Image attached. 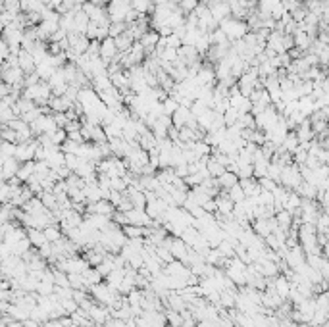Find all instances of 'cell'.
<instances>
[{"label": "cell", "mask_w": 329, "mask_h": 327, "mask_svg": "<svg viewBox=\"0 0 329 327\" xmlns=\"http://www.w3.org/2000/svg\"><path fill=\"white\" fill-rule=\"evenodd\" d=\"M160 104H162V114H164V116H171V114L177 110V106H179V104L175 102V98H171V96H168L166 100H162Z\"/></svg>", "instance_id": "35"}, {"label": "cell", "mask_w": 329, "mask_h": 327, "mask_svg": "<svg viewBox=\"0 0 329 327\" xmlns=\"http://www.w3.org/2000/svg\"><path fill=\"white\" fill-rule=\"evenodd\" d=\"M85 212L87 214H98V216H110L116 212V208L110 204L108 200H104V198H100L98 202H91V204H87L85 206Z\"/></svg>", "instance_id": "8"}, {"label": "cell", "mask_w": 329, "mask_h": 327, "mask_svg": "<svg viewBox=\"0 0 329 327\" xmlns=\"http://www.w3.org/2000/svg\"><path fill=\"white\" fill-rule=\"evenodd\" d=\"M47 106H49L50 110H52V114H66L68 110H72L73 102L68 100L64 94H62V96H54V94H52Z\"/></svg>", "instance_id": "10"}, {"label": "cell", "mask_w": 329, "mask_h": 327, "mask_svg": "<svg viewBox=\"0 0 329 327\" xmlns=\"http://www.w3.org/2000/svg\"><path fill=\"white\" fill-rule=\"evenodd\" d=\"M131 2V8H133L135 12H139V14H148V12H152V8H154V2L152 0H129Z\"/></svg>", "instance_id": "24"}, {"label": "cell", "mask_w": 329, "mask_h": 327, "mask_svg": "<svg viewBox=\"0 0 329 327\" xmlns=\"http://www.w3.org/2000/svg\"><path fill=\"white\" fill-rule=\"evenodd\" d=\"M216 183H218L219 190H227V189H231L233 185H237V183H239V177L225 170L221 176L216 177Z\"/></svg>", "instance_id": "15"}, {"label": "cell", "mask_w": 329, "mask_h": 327, "mask_svg": "<svg viewBox=\"0 0 329 327\" xmlns=\"http://www.w3.org/2000/svg\"><path fill=\"white\" fill-rule=\"evenodd\" d=\"M10 56V48H8V44L0 38V60H6Z\"/></svg>", "instance_id": "45"}, {"label": "cell", "mask_w": 329, "mask_h": 327, "mask_svg": "<svg viewBox=\"0 0 329 327\" xmlns=\"http://www.w3.org/2000/svg\"><path fill=\"white\" fill-rule=\"evenodd\" d=\"M173 174L179 177V179H185V177L189 176V164H179V166H175V168H173Z\"/></svg>", "instance_id": "42"}, {"label": "cell", "mask_w": 329, "mask_h": 327, "mask_svg": "<svg viewBox=\"0 0 329 327\" xmlns=\"http://www.w3.org/2000/svg\"><path fill=\"white\" fill-rule=\"evenodd\" d=\"M156 56H158L162 62L175 64L177 62V48H170V46H166V48H164V50H160Z\"/></svg>", "instance_id": "30"}, {"label": "cell", "mask_w": 329, "mask_h": 327, "mask_svg": "<svg viewBox=\"0 0 329 327\" xmlns=\"http://www.w3.org/2000/svg\"><path fill=\"white\" fill-rule=\"evenodd\" d=\"M302 183V177L298 172V166L289 164L285 168H281V177H279V185L285 187L287 190H296V187Z\"/></svg>", "instance_id": "3"}, {"label": "cell", "mask_w": 329, "mask_h": 327, "mask_svg": "<svg viewBox=\"0 0 329 327\" xmlns=\"http://www.w3.org/2000/svg\"><path fill=\"white\" fill-rule=\"evenodd\" d=\"M112 222H114L116 226H127V216H125V212L116 210V212L112 214Z\"/></svg>", "instance_id": "41"}, {"label": "cell", "mask_w": 329, "mask_h": 327, "mask_svg": "<svg viewBox=\"0 0 329 327\" xmlns=\"http://www.w3.org/2000/svg\"><path fill=\"white\" fill-rule=\"evenodd\" d=\"M269 283H271V287L273 290L279 294L283 300H287V296H289V290H291V283H289V279L285 276H275L273 279H269Z\"/></svg>", "instance_id": "11"}, {"label": "cell", "mask_w": 329, "mask_h": 327, "mask_svg": "<svg viewBox=\"0 0 329 327\" xmlns=\"http://www.w3.org/2000/svg\"><path fill=\"white\" fill-rule=\"evenodd\" d=\"M164 38H166V46H170V48H179V46H181V38L175 37L173 33L168 35V37H164Z\"/></svg>", "instance_id": "43"}, {"label": "cell", "mask_w": 329, "mask_h": 327, "mask_svg": "<svg viewBox=\"0 0 329 327\" xmlns=\"http://www.w3.org/2000/svg\"><path fill=\"white\" fill-rule=\"evenodd\" d=\"M127 216V226H139V227H150L152 226V220L148 218L145 210H139V208H131L125 212Z\"/></svg>", "instance_id": "6"}, {"label": "cell", "mask_w": 329, "mask_h": 327, "mask_svg": "<svg viewBox=\"0 0 329 327\" xmlns=\"http://www.w3.org/2000/svg\"><path fill=\"white\" fill-rule=\"evenodd\" d=\"M18 116H16V112H14L12 106H8V104H2L0 102V124L2 126H8L10 122H14Z\"/></svg>", "instance_id": "23"}, {"label": "cell", "mask_w": 329, "mask_h": 327, "mask_svg": "<svg viewBox=\"0 0 329 327\" xmlns=\"http://www.w3.org/2000/svg\"><path fill=\"white\" fill-rule=\"evenodd\" d=\"M275 227H277V224H275V220H273V216H271V218H264V220H254L250 229L254 231L258 237L264 239V237H268L269 233H273Z\"/></svg>", "instance_id": "7"}, {"label": "cell", "mask_w": 329, "mask_h": 327, "mask_svg": "<svg viewBox=\"0 0 329 327\" xmlns=\"http://www.w3.org/2000/svg\"><path fill=\"white\" fill-rule=\"evenodd\" d=\"M218 27L225 33V35H227L229 42H231V40H239V38H243L244 35L248 33L246 24L241 22V20H233L231 16L225 18V20H221V22L218 24Z\"/></svg>", "instance_id": "1"}, {"label": "cell", "mask_w": 329, "mask_h": 327, "mask_svg": "<svg viewBox=\"0 0 329 327\" xmlns=\"http://www.w3.org/2000/svg\"><path fill=\"white\" fill-rule=\"evenodd\" d=\"M273 220H275L277 227L283 229V231H289V227L292 226V216H291V212H287V210L275 212V214H273Z\"/></svg>", "instance_id": "18"}, {"label": "cell", "mask_w": 329, "mask_h": 327, "mask_svg": "<svg viewBox=\"0 0 329 327\" xmlns=\"http://www.w3.org/2000/svg\"><path fill=\"white\" fill-rule=\"evenodd\" d=\"M154 254L158 256L160 262H164V264H168V262H171V260H175L173 256H171V252L164 246V244H160V246H156V250H154Z\"/></svg>", "instance_id": "37"}, {"label": "cell", "mask_w": 329, "mask_h": 327, "mask_svg": "<svg viewBox=\"0 0 329 327\" xmlns=\"http://www.w3.org/2000/svg\"><path fill=\"white\" fill-rule=\"evenodd\" d=\"M35 174V162L31 160V162H24L20 164V170H18V174H16V177L22 181V183H27L29 181V177Z\"/></svg>", "instance_id": "19"}, {"label": "cell", "mask_w": 329, "mask_h": 327, "mask_svg": "<svg viewBox=\"0 0 329 327\" xmlns=\"http://www.w3.org/2000/svg\"><path fill=\"white\" fill-rule=\"evenodd\" d=\"M237 124L241 126V129H256L254 116L252 114H241L239 120H237Z\"/></svg>", "instance_id": "33"}, {"label": "cell", "mask_w": 329, "mask_h": 327, "mask_svg": "<svg viewBox=\"0 0 329 327\" xmlns=\"http://www.w3.org/2000/svg\"><path fill=\"white\" fill-rule=\"evenodd\" d=\"M127 31V24L125 22H112L108 26V37H118V35H122Z\"/></svg>", "instance_id": "31"}, {"label": "cell", "mask_w": 329, "mask_h": 327, "mask_svg": "<svg viewBox=\"0 0 329 327\" xmlns=\"http://www.w3.org/2000/svg\"><path fill=\"white\" fill-rule=\"evenodd\" d=\"M298 208H300V196H298L294 190H289L283 210H287V212H291L292 214V212H294V210H298Z\"/></svg>", "instance_id": "27"}, {"label": "cell", "mask_w": 329, "mask_h": 327, "mask_svg": "<svg viewBox=\"0 0 329 327\" xmlns=\"http://www.w3.org/2000/svg\"><path fill=\"white\" fill-rule=\"evenodd\" d=\"M300 198H306V200H316V194L317 190L314 185H310V183H306V181H302L298 187H296V190H294Z\"/></svg>", "instance_id": "17"}, {"label": "cell", "mask_w": 329, "mask_h": 327, "mask_svg": "<svg viewBox=\"0 0 329 327\" xmlns=\"http://www.w3.org/2000/svg\"><path fill=\"white\" fill-rule=\"evenodd\" d=\"M79 129H81V122H79V120H68V124L64 126V131H66V133L79 131Z\"/></svg>", "instance_id": "44"}, {"label": "cell", "mask_w": 329, "mask_h": 327, "mask_svg": "<svg viewBox=\"0 0 329 327\" xmlns=\"http://www.w3.org/2000/svg\"><path fill=\"white\" fill-rule=\"evenodd\" d=\"M137 144H139V148H143V150L154 148V146H156V137H154V133H152L150 129H146L145 133L137 135Z\"/></svg>", "instance_id": "16"}, {"label": "cell", "mask_w": 329, "mask_h": 327, "mask_svg": "<svg viewBox=\"0 0 329 327\" xmlns=\"http://www.w3.org/2000/svg\"><path fill=\"white\" fill-rule=\"evenodd\" d=\"M43 233H45V237H47L49 242H56V240H60L62 237H64L60 226H56V224H50L49 227H45Z\"/></svg>", "instance_id": "22"}, {"label": "cell", "mask_w": 329, "mask_h": 327, "mask_svg": "<svg viewBox=\"0 0 329 327\" xmlns=\"http://www.w3.org/2000/svg\"><path fill=\"white\" fill-rule=\"evenodd\" d=\"M25 237L31 242L33 248H41L43 244L49 242L47 237H45V233H43V229H27V231H25Z\"/></svg>", "instance_id": "14"}, {"label": "cell", "mask_w": 329, "mask_h": 327, "mask_svg": "<svg viewBox=\"0 0 329 327\" xmlns=\"http://www.w3.org/2000/svg\"><path fill=\"white\" fill-rule=\"evenodd\" d=\"M206 170H208V176L210 177H219L223 172H225V168H223V166H221L216 158H212V156H208Z\"/></svg>", "instance_id": "25"}, {"label": "cell", "mask_w": 329, "mask_h": 327, "mask_svg": "<svg viewBox=\"0 0 329 327\" xmlns=\"http://www.w3.org/2000/svg\"><path fill=\"white\" fill-rule=\"evenodd\" d=\"M239 110H235V108H227L225 112H223V122H225V127H231V126H235L237 124V120H239Z\"/></svg>", "instance_id": "32"}, {"label": "cell", "mask_w": 329, "mask_h": 327, "mask_svg": "<svg viewBox=\"0 0 329 327\" xmlns=\"http://www.w3.org/2000/svg\"><path fill=\"white\" fill-rule=\"evenodd\" d=\"M198 4H200L198 0H179V2H177V8L187 16V14L195 12V8L198 6Z\"/></svg>", "instance_id": "34"}, {"label": "cell", "mask_w": 329, "mask_h": 327, "mask_svg": "<svg viewBox=\"0 0 329 327\" xmlns=\"http://www.w3.org/2000/svg\"><path fill=\"white\" fill-rule=\"evenodd\" d=\"M87 314H89V320H91L97 327H102L104 324H106V320L110 318L108 308H106L104 304H98V302H95V304L89 308Z\"/></svg>", "instance_id": "5"}, {"label": "cell", "mask_w": 329, "mask_h": 327, "mask_svg": "<svg viewBox=\"0 0 329 327\" xmlns=\"http://www.w3.org/2000/svg\"><path fill=\"white\" fill-rule=\"evenodd\" d=\"M310 42H312V38L306 35L302 29H296L294 33H292V44H294V48L298 52H306L308 50V46H310Z\"/></svg>", "instance_id": "13"}, {"label": "cell", "mask_w": 329, "mask_h": 327, "mask_svg": "<svg viewBox=\"0 0 329 327\" xmlns=\"http://www.w3.org/2000/svg\"><path fill=\"white\" fill-rule=\"evenodd\" d=\"M256 181H258V185H260V189L262 190H269V192H271V190L277 187V183H275L273 179H269L268 176L260 177V179H256Z\"/></svg>", "instance_id": "38"}, {"label": "cell", "mask_w": 329, "mask_h": 327, "mask_svg": "<svg viewBox=\"0 0 329 327\" xmlns=\"http://www.w3.org/2000/svg\"><path fill=\"white\" fill-rule=\"evenodd\" d=\"M135 40L131 38V35L125 31V33H122V35H118V37H114V44H116V48H118V52H127L129 48H131V44H133Z\"/></svg>", "instance_id": "20"}, {"label": "cell", "mask_w": 329, "mask_h": 327, "mask_svg": "<svg viewBox=\"0 0 329 327\" xmlns=\"http://www.w3.org/2000/svg\"><path fill=\"white\" fill-rule=\"evenodd\" d=\"M110 189L123 192V190L127 189V185H125V181H123L122 177H114V179H110Z\"/></svg>", "instance_id": "40"}, {"label": "cell", "mask_w": 329, "mask_h": 327, "mask_svg": "<svg viewBox=\"0 0 329 327\" xmlns=\"http://www.w3.org/2000/svg\"><path fill=\"white\" fill-rule=\"evenodd\" d=\"M225 194H227V198L233 202V204H239V202H243L246 196H244V190L241 189V185L237 183V185H233L231 189L225 190Z\"/></svg>", "instance_id": "28"}, {"label": "cell", "mask_w": 329, "mask_h": 327, "mask_svg": "<svg viewBox=\"0 0 329 327\" xmlns=\"http://www.w3.org/2000/svg\"><path fill=\"white\" fill-rule=\"evenodd\" d=\"M16 56H18V66H20V70L24 72L25 76H27V74H33V72H35L37 64H35V60H33V56H31L29 52L24 50V48H22V50L18 52Z\"/></svg>", "instance_id": "12"}, {"label": "cell", "mask_w": 329, "mask_h": 327, "mask_svg": "<svg viewBox=\"0 0 329 327\" xmlns=\"http://www.w3.org/2000/svg\"><path fill=\"white\" fill-rule=\"evenodd\" d=\"M162 244L171 252V256H173L175 260H183V258L187 256V250H189V246H187L179 237H171V235H168Z\"/></svg>", "instance_id": "4"}, {"label": "cell", "mask_w": 329, "mask_h": 327, "mask_svg": "<svg viewBox=\"0 0 329 327\" xmlns=\"http://www.w3.org/2000/svg\"><path fill=\"white\" fill-rule=\"evenodd\" d=\"M68 281H70V287L73 290H79V289L87 290V283L81 274H68Z\"/></svg>", "instance_id": "29"}, {"label": "cell", "mask_w": 329, "mask_h": 327, "mask_svg": "<svg viewBox=\"0 0 329 327\" xmlns=\"http://www.w3.org/2000/svg\"><path fill=\"white\" fill-rule=\"evenodd\" d=\"M162 272L170 277H187L189 274H191V270L183 264L181 260H171V262H168V264H164Z\"/></svg>", "instance_id": "9"}, {"label": "cell", "mask_w": 329, "mask_h": 327, "mask_svg": "<svg viewBox=\"0 0 329 327\" xmlns=\"http://www.w3.org/2000/svg\"><path fill=\"white\" fill-rule=\"evenodd\" d=\"M122 231L127 239H143L146 235V227H139V226H123Z\"/></svg>", "instance_id": "21"}, {"label": "cell", "mask_w": 329, "mask_h": 327, "mask_svg": "<svg viewBox=\"0 0 329 327\" xmlns=\"http://www.w3.org/2000/svg\"><path fill=\"white\" fill-rule=\"evenodd\" d=\"M166 324L170 327H181L183 324V318L179 312H173V310H168V314H166Z\"/></svg>", "instance_id": "36"}, {"label": "cell", "mask_w": 329, "mask_h": 327, "mask_svg": "<svg viewBox=\"0 0 329 327\" xmlns=\"http://www.w3.org/2000/svg\"><path fill=\"white\" fill-rule=\"evenodd\" d=\"M50 140H52V144H56V146H60L62 142L68 138V135H66V131L64 129H56L54 133H49Z\"/></svg>", "instance_id": "39"}, {"label": "cell", "mask_w": 329, "mask_h": 327, "mask_svg": "<svg viewBox=\"0 0 329 327\" xmlns=\"http://www.w3.org/2000/svg\"><path fill=\"white\" fill-rule=\"evenodd\" d=\"M87 292L91 294V298H93V300L98 302V304H104L106 308H108L110 304L114 302L116 296H120V292H118V290H114L112 287H108L106 283H102V281L97 283V285H91Z\"/></svg>", "instance_id": "2"}, {"label": "cell", "mask_w": 329, "mask_h": 327, "mask_svg": "<svg viewBox=\"0 0 329 327\" xmlns=\"http://www.w3.org/2000/svg\"><path fill=\"white\" fill-rule=\"evenodd\" d=\"M81 276H83V279H85V283H87V290H89V287H91V285H97V283H100V281H102V276L98 274L95 268H87V270L83 272V274H81Z\"/></svg>", "instance_id": "26"}]
</instances>
